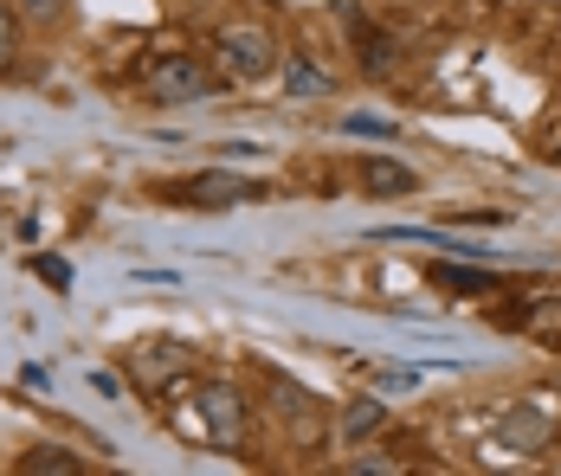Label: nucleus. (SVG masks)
Returning a JSON list of instances; mask_svg holds the SVG:
<instances>
[{
  "mask_svg": "<svg viewBox=\"0 0 561 476\" xmlns=\"http://www.w3.org/2000/svg\"><path fill=\"white\" fill-rule=\"evenodd\" d=\"M187 438H207V444H220V451H239V438H245V393L226 386V380H207V386L194 393Z\"/></svg>",
  "mask_w": 561,
  "mask_h": 476,
  "instance_id": "f257e3e1",
  "label": "nucleus"
},
{
  "mask_svg": "<svg viewBox=\"0 0 561 476\" xmlns=\"http://www.w3.org/2000/svg\"><path fill=\"white\" fill-rule=\"evenodd\" d=\"M142 91L156 104H201V97H214V71L194 53H162L142 65Z\"/></svg>",
  "mask_w": 561,
  "mask_h": 476,
  "instance_id": "f03ea898",
  "label": "nucleus"
},
{
  "mask_svg": "<svg viewBox=\"0 0 561 476\" xmlns=\"http://www.w3.org/2000/svg\"><path fill=\"white\" fill-rule=\"evenodd\" d=\"M214 46H220V71L239 84H259L278 71V33L272 26H226Z\"/></svg>",
  "mask_w": 561,
  "mask_h": 476,
  "instance_id": "7ed1b4c3",
  "label": "nucleus"
},
{
  "mask_svg": "<svg viewBox=\"0 0 561 476\" xmlns=\"http://www.w3.org/2000/svg\"><path fill=\"white\" fill-rule=\"evenodd\" d=\"M265 187H252V181H239V174H201V181H187V187H174V200H187V207H239V200H259Z\"/></svg>",
  "mask_w": 561,
  "mask_h": 476,
  "instance_id": "20e7f679",
  "label": "nucleus"
},
{
  "mask_svg": "<svg viewBox=\"0 0 561 476\" xmlns=\"http://www.w3.org/2000/svg\"><path fill=\"white\" fill-rule=\"evenodd\" d=\"M355 181H362V194H368V200H400V194H413V187H420V181H413V167H407V161H388V155H362Z\"/></svg>",
  "mask_w": 561,
  "mask_h": 476,
  "instance_id": "39448f33",
  "label": "nucleus"
},
{
  "mask_svg": "<svg viewBox=\"0 0 561 476\" xmlns=\"http://www.w3.org/2000/svg\"><path fill=\"white\" fill-rule=\"evenodd\" d=\"M181 368H187V355H181L174 341H142V348L129 355V373H136L142 386H162V380H174Z\"/></svg>",
  "mask_w": 561,
  "mask_h": 476,
  "instance_id": "423d86ee",
  "label": "nucleus"
},
{
  "mask_svg": "<svg viewBox=\"0 0 561 476\" xmlns=\"http://www.w3.org/2000/svg\"><path fill=\"white\" fill-rule=\"evenodd\" d=\"M284 91H290V97H323V91H330V71L310 65V58H290V65H284Z\"/></svg>",
  "mask_w": 561,
  "mask_h": 476,
  "instance_id": "0eeeda50",
  "label": "nucleus"
},
{
  "mask_svg": "<svg viewBox=\"0 0 561 476\" xmlns=\"http://www.w3.org/2000/svg\"><path fill=\"white\" fill-rule=\"evenodd\" d=\"M433 283L465 290V297H484V290H497V277H491V270H458V265H433Z\"/></svg>",
  "mask_w": 561,
  "mask_h": 476,
  "instance_id": "6e6552de",
  "label": "nucleus"
},
{
  "mask_svg": "<svg viewBox=\"0 0 561 476\" xmlns=\"http://www.w3.org/2000/svg\"><path fill=\"white\" fill-rule=\"evenodd\" d=\"M84 464L78 457H65V451H33V457H20V476H78Z\"/></svg>",
  "mask_w": 561,
  "mask_h": 476,
  "instance_id": "1a4fd4ad",
  "label": "nucleus"
},
{
  "mask_svg": "<svg viewBox=\"0 0 561 476\" xmlns=\"http://www.w3.org/2000/svg\"><path fill=\"white\" fill-rule=\"evenodd\" d=\"M381 419H388L381 399H355V406L342 413V431H348V438H368V431H381Z\"/></svg>",
  "mask_w": 561,
  "mask_h": 476,
  "instance_id": "9d476101",
  "label": "nucleus"
},
{
  "mask_svg": "<svg viewBox=\"0 0 561 476\" xmlns=\"http://www.w3.org/2000/svg\"><path fill=\"white\" fill-rule=\"evenodd\" d=\"M13 58H20V20H13V7L0 0V71H7Z\"/></svg>",
  "mask_w": 561,
  "mask_h": 476,
  "instance_id": "9b49d317",
  "label": "nucleus"
},
{
  "mask_svg": "<svg viewBox=\"0 0 561 476\" xmlns=\"http://www.w3.org/2000/svg\"><path fill=\"white\" fill-rule=\"evenodd\" d=\"M348 136H393V123H381V116H348Z\"/></svg>",
  "mask_w": 561,
  "mask_h": 476,
  "instance_id": "f8f14e48",
  "label": "nucleus"
},
{
  "mask_svg": "<svg viewBox=\"0 0 561 476\" xmlns=\"http://www.w3.org/2000/svg\"><path fill=\"white\" fill-rule=\"evenodd\" d=\"M39 277H53V283H58V290H65V283H71V270H65V265H58V258H53V265H46V258H39Z\"/></svg>",
  "mask_w": 561,
  "mask_h": 476,
  "instance_id": "ddd939ff",
  "label": "nucleus"
},
{
  "mask_svg": "<svg viewBox=\"0 0 561 476\" xmlns=\"http://www.w3.org/2000/svg\"><path fill=\"white\" fill-rule=\"evenodd\" d=\"M26 13H58V0H20Z\"/></svg>",
  "mask_w": 561,
  "mask_h": 476,
  "instance_id": "4468645a",
  "label": "nucleus"
}]
</instances>
